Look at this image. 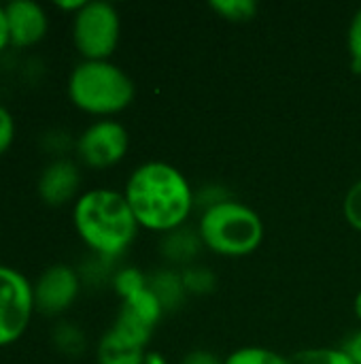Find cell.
I'll use <instances>...</instances> for the list:
<instances>
[{"label":"cell","instance_id":"28","mask_svg":"<svg viewBox=\"0 0 361 364\" xmlns=\"http://www.w3.org/2000/svg\"><path fill=\"white\" fill-rule=\"evenodd\" d=\"M145 364H168V360H166L160 352H147Z\"/></svg>","mask_w":361,"mask_h":364},{"label":"cell","instance_id":"12","mask_svg":"<svg viewBox=\"0 0 361 364\" xmlns=\"http://www.w3.org/2000/svg\"><path fill=\"white\" fill-rule=\"evenodd\" d=\"M202 247L204 243L200 239L198 228H187V226L166 232L160 241L162 256L172 264H183L185 269L191 267V262L198 258Z\"/></svg>","mask_w":361,"mask_h":364},{"label":"cell","instance_id":"20","mask_svg":"<svg viewBox=\"0 0 361 364\" xmlns=\"http://www.w3.org/2000/svg\"><path fill=\"white\" fill-rule=\"evenodd\" d=\"M343 215L353 230L361 232V179H357L347 190L345 200H343Z\"/></svg>","mask_w":361,"mask_h":364},{"label":"cell","instance_id":"7","mask_svg":"<svg viewBox=\"0 0 361 364\" xmlns=\"http://www.w3.org/2000/svg\"><path fill=\"white\" fill-rule=\"evenodd\" d=\"M130 147V134L117 119H96L74 141L79 160L96 171L119 164Z\"/></svg>","mask_w":361,"mask_h":364},{"label":"cell","instance_id":"13","mask_svg":"<svg viewBox=\"0 0 361 364\" xmlns=\"http://www.w3.org/2000/svg\"><path fill=\"white\" fill-rule=\"evenodd\" d=\"M147 286L153 292V296L160 301L164 314L177 311L179 307H183V303L187 299L183 277L179 271H172V269H160V271L147 275Z\"/></svg>","mask_w":361,"mask_h":364},{"label":"cell","instance_id":"14","mask_svg":"<svg viewBox=\"0 0 361 364\" xmlns=\"http://www.w3.org/2000/svg\"><path fill=\"white\" fill-rule=\"evenodd\" d=\"M51 341H53V346L57 348L60 354L70 356V358L81 356L85 352V346H87L85 333L77 324H72V322H60L53 328Z\"/></svg>","mask_w":361,"mask_h":364},{"label":"cell","instance_id":"24","mask_svg":"<svg viewBox=\"0 0 361 364\" xmlns=\"http://www.w3.org/2000/svg\"><path fill=\"white\" fill-rule=\"evenodd\" d=\"M340 350L351 358L353 364H361V326L357 331H353L351 335H347L340 343Z\"/></svg>","mask_w":361,"mask_h":364},{"label":"cell","instance_id":"1","mask_svg":"<svg viewBox=\"0 0 361 364\" xmlns=\"http://www.w3.org/2000/svg\"><path fill=\"white\" fill-rule=\"evenodd\" d=\"M123 196L138 226L160 235L185 226L196 209V190L187 177L160 160L136 166L126 181Z\"/></svg>","mask_w":361,"mask_h":364},{"label":"cell","instance_id":"2","mask_svg":"<svg viewBox=\"0 0 361 364\" xmlns=\"http://www.w3.org/2000/svg\"><path fill=\"white\" fill-rule=\"evenodd\" d=\"M72 224L87 250L109 260L126 254L140 228L123 192L111 188L83 192L72 205Z\"/></svg>","mask_w":361,"mask_h":364},{"label":"cell","instance_id":"5","mask_svg":"<svg viewBox=\"0 0 361 364\" xmlns=\"http://www.w3.org/2000/svg\"><path fill=\"white\" fill-rule=\"evenodd\" d=\"M121 38V17L111 2L85 0L72 15V43L83 60H109Z\"/></svg>","mask_w":361,"mask_h":364},{"label":"cell","instance_id":"17","mask_svg":"<svg viewBox=\"0 0 361 364\" xmlns=\"http://www.w3.org/2000/svg\"><path fill=\"white\" fill-rule=\"evenodd\" d=\"M183 277V286L187 290V296H204L211 294L217 288V277L213 275L211 269L204 267H187L181 271Z\"/></svg>","mask_w":361,"mask_h":364},{"label":"cell","instance_id":"6","mask_svg":"<svg viewBox=\"0 0 361 364\" xmlns=\"http://www.w3.org/2000/svg\"><path fill=\"white\" fill-rule=\"evenodd\" d=\"M34 311L32 282L17 269L0 264V348L13 346L23 337Z\"/></svg>","mask_w":361,"mask_h":364},{"label":"cell","instance_id":"26","mask_svg":"<svg viewBox=\"0 0 361 364\" xmlns=\"http://www.w3.org/2000/svg\"><path fill=\"white\" fill-rule=\"evenodd\" d=\"M11 45L9 41V28H6V15H4V4H0V53Z\"/></svg>","mask_w":361,"mask_h":364},{"label":"cell","instance_id":"25","mask_svg":"<svg viewBox=\"0 0 361 364\" xmlns=\"http://www.w3.org/2000/svg\"><path fill=\"white\" fill-rule=\"evenodd\" d=\"M181 364H223V360H219L213 352L206 350H196L183 356Z\"/></svg>","mask_w":361,"mask_h":364},{"label":"cell","instance_id":"18","mask_svg":"<svg viewBox=\"0 0 361 364\" xmlns=\"http://www.w3.org/2000/svg\"><path fill=\"white\" fill-rule=\"evenodd\" d=\"M111 284H113V290L117 292V296L123 301V299L140 292L143 288H147V275L134 267H126V269L115 271Z\"/></svg>","mask_w":361,"mask_h":364},{"label":"cell","instance_id":"19","mask_svg":"<svg viewBox=\"0 0 361 364\" xmlns=\"http://www.w3.org/2000/svg\"><path fill=\"white\" fill-rule=\"evenodd\" d=\"M291 364H353L351 358L340 348H313L302 350L294 358Z\"/></svg>","mask_w":361,"mask_h":364},{"label":"cell","instance_id":"15","mask_svg":"<svg viewBox=\"0 0 361 364\" xmlns=\"http://www.w3.org/2000/svg\"><path fill=\"white\" fill-rule=\"evenodd\" d=\"M209 9L226 21L245 23L257 15L260 4L255 0H211Z\"/></svg>","mask_w":361,"mask_h":364},{"label":"cell","instance_id":"3","mask_svg":"<svg viewBox=\"0 0 361 364\" xmlns=\"http://www.w3.org/2000/svg\"><path fill=\"white\" fill-rule=\"evenodd\" d=\"M68 98L83 113L100 119L126 111L134 100V81L111 60H81L68 75Z\"/></svg>","mask_w":361,"mask_h":364},{"label":"cell","instance_id":"8","mask_svg":"<svg viewBox=\"0 0 361 364\" xmlns=\"http://www.w3.org/2000/svg\"><path fill=\"white\" fill-rule=\"evenodd\" d=\"M32 286L36 311L45 316H62L79 299L83 282L74 267L60 262L47 267Z\"/></svg>","mask_w":361,"mask_h":364},{"label":"cell","instance_id":"21","mask_svg":"<svg viewBox=\"0 0 361 364\" xmlns=\"http://www.w3.org/2000/svg\"><path fill=\"white\" fill-rule=\"evenodd\" d=\"M347 49L351 55V68L355 73H361V6L355 11L349 32H347Z\"/></svg>","mask_w":361,"mask_h":364},{"label":"cell","instance_id":"11","mask_svg":"<svg viewBox=\"0 0 361 364\" xmlns=\"http://www.w3.org/2000/svg\"><path fill=\"white\" fill-rule=\"evenodd\" d=\"M147 341L111 326L98 341L96 360L98 364H145Z\"/></svg>","mask_w":361,"mask_h":364},{"label":"cell","instance_id":"9","mask_svg":"<svg viewBox=\"0 0 361 364\" xmlns=\"http://www.w3.org/2000/svg\"><path fill=\"white\" fill-rule=\"evenodd\" d=\"M81 188V171L68 158H53L38 175V198L49 207H62L77 200Z\"/></svg>","mask_w":361,"mask_h":364},{"label":"cell","instance_id":"29","mask_svg":"<svg viewBox=\"0 0 361 364\" xmlns=\"http://www.w3.org/2000/svg\"><path fill=\"white\" fill-rule=\"evenodd\" d=\"M353 311H355V318L361 322V290L357 292L355 301H353Z\"/></svg>","mask_w":361,"mask_h":364},{"label":"cell","instance_id":"4","mask_svg":"<svg viewBox=\"0 0 361 364\" xmlns=\"http://www.w3.org/2000/svg\"><path fill=\"white\" fill-rule=\"evenodd\" d=\"M198 232L209 252L223 258H245L260 250L264 222L255 209L232 196L200 213Z\"/></svg>","mask_w":361,"mask_h":364},{"label":"cell","instance_id":"23","mask_svg":"<svg viewBox=\"0 0 361 364\" xmlns=\"http://www.w3.org/2000/svg\"><path fill=\"white\" fill-rule=\"evenodd\" d=\"M15 141V119L13 113L0 105V156H4Z\"/></svg>","mask_w":361,"mask_h":364},{"label":"cell","instance_id":"22","mask_svg":"<svg viewBox=\"0 0 361 364\" xmlns=\"http://www.w3.org/2000/svg\"><path fill=\"white\" fill-rule=\"evenodd\" d=\"M228 198H232V194L223 186L211 183V186H204L202 190L196 192V207L202 213V211H206V209H211V207H215V205H219V203H223Z\"/></svg>","mask_w":361,"mask_h":364},{"label":"cell","instance_id":"16","mask_svg":"<svg viewBox=\"0 0 361 364\" xmlns=\"http://www.w3.org/2000/svg\"><path fill=\"white\" fill-rule=\"evenodd\" d=\"M223 364H291V360L274 350L268 348H255V346H247L240 350H234Z\"/></svg>","mask_w":361,"mask_h":364},{"label":"cell","instance_id":"27","mask_svg":"<svg viewBox=\"0 0 361 364\" xmlns=\"http://www.w3.org/2000/svg\"><path fill=\"white\" fill-rule=\"evenodd\" d=\"M83 4H85V0H57V2H55V6H57V9L68 11V13H72V15H74Z\"/></svg>","mask_w":361,"mask_h":364},{"label":"cell","instance_id":"10","mask_svg":"<svg viewBox=\"0 0 361 364\" xmlns=\"http://www.w3.org/2000/svg\"><path fill=\"white\" fill-rule=\"evenodd\" d=\"M9 41L15 47H32L47 36L49 15L36 0H11L4 4Z\"/></svg>","mask_w":361,"mask_h":364}]
</instances>
